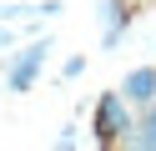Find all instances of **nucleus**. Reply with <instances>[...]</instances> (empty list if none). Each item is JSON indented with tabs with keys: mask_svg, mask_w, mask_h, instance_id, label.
<instances>
[{
	"mask_svg": "<svg viewBox=\"0 0 156 151\" xmlns=\"http://www.w3.org/2000/svg\"><path fill=\"white\" fill-rule=\"evenodd\" d=\"M136 131V106L126 101V91H101L96 96V111H91V141L96 146H126Z\"/></svg>",
	"mask_w": 156,
	"mask_h": 151,
	"instance_id": "nucleus-1",
	"label": "nucleus"
},
{
	"mask_svg": "<svg viewBox=\"0 0 156 151\" xmlns=\"http://www.w3.org/2000/svg\"><path fill=\"white\" fill-rule=\"evenodd\" d=\"M51 50H55L51 35H45V40H30V45H20V50H10V56H5V91H10V96L35 91V81H41Z\"/></svg>",
	"mask_w": 156,
	"mask_h": 151,
	"instance_id": "nucleus-2",
	"label": "nucleus"
},
{
	"mask_svg": "<svg viewBox=\"0 0 156 151\" xmlns=\"http://www.w3.org/2000/svg\"><path fill=\"white\" fill-rule=\"evenodd\" d=\"M96 20H101V45L116 50L126 40V30L136 25V0H101L96 5Z\"/></svg>",
	"mask_w": 156,
	"mask_h": 151,
	"instance_id": "nucleus-3",
	"label": "nucleus"
},
{
	"mask_svg": "<svg viewBox=\"0 0 156 151\" xmlns=\"http://www.w3.org/2000/svg\"><path fill=\"white\" fill-rule=\"evenodd\" d=\"M121 91H126V101H131L136 111H141L146 101H156V66H136V70H126Z\"/></svg>",
	"mask_w": 156,
	"mask_h": 151,
	"instance_id": "nucleus-4",
	"label": "nucleus"
},
{
	"mask_svg": "<svg viewBox=\"0 0 156 151\" xmlns=\"http://www.w3.org/2000/svg\"><path fill=\"white\" fill-rule=\"evenodd\" d=\"M126 146H136V151H156V101H146L141 111H136V131H131V141Z\"/></svg>",
	"mask_w": 156,
	"mask_h": 151,
	"instance_id": "nucleus-5",
	"label": "nucleus"
},
{
	"mask_svg": "<svg viewBox=\"0 0 156 151\" xmlns=\"http://www.w3.org/2000/svg\"><path fill=\"white\" fill-rule=\"evenodd\" d=\"M81 70H86V56H71V60H66V66H61V81H76V76H81Z\"/></svg>",
	"mask_w": 156,
	"mask_h": 151,
	"instance_id": "nucleus-6",
	"label": "nucleus"
}]
</instances>
